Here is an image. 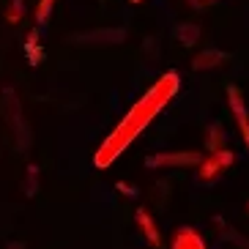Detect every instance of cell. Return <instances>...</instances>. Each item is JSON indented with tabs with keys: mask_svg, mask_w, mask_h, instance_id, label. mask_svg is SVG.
Listing matches in <instances>:
<instances>
[{
	"mask_svg": "<svg viewBox=\"0 0 249 249\" xmlns=\"http://www.w3.org/2000/svg\"><path fill=\"white\" fill-rule=\"evenodd\" d=\"M189 3H192L195 8H200V6H203V0H189Z\"/></svg>",
	"mask_w": 249,
	"mask_h": 249,
	"instance_id": "obj_16",
	"label": "cell"
},
{
	"mask_svg": "<svg viewBox=\"0 0 249 249\" xmlns=\"http://www.w3.org/2000/svg\"><path fill=\"white\" fill-rule=\"evenodd\" d=\"M235 164V154L230 151V148H222V151H216V154H208L203 161H200V170H197V178L200 181H216V178L225 173L227 167H233Z\"/></svg>",
	"mask_w": 249,
	"mask_h": 249,
	"instance_id": "obj_3",
	"label": "cell"
},
{
	"mask_svg": "<svg viewBox=\"0 0 249 249\" xmlns=\"http://www.w3.org/2000/svg\"><path fill=\"white\" fill-rule=\"evenodd\" d=\"M222 148H225V129L219 124H211L208 132H205V151L208 154H216Z\"/></svg>",
	"mask_w": 249,
	"mask_h": 249,
	"instance_id": "obj_10",
	"label": "cell"
},
{
	"mask_svg": "<svg viewBox=\"0 0 249 249\" xmlns=\"http://www.w3.org/2000/svg\"><path fill=\"white\" fill-rule=\"evenodd\" d=\"M8 249H25V244L22 241H11V244H8Z\"/></svg>",
	"mask_w": 249,
	"mask_h": 249,
	"instance_id": "obj_15",
	"label": "cell"
},
{
	"mask_svg": "<svg viewBox=\"0 0 249 249\" xmlns=\"http://www.w3.org/2000/svg\"><path fill=\"white\" fill-rule=\"evenodd\" d=\"M77 41H104V44H121L126 38V30L110 28V30H90L85 36H74Z\"/></svg>",
	"mask_w": 249,
	"mask_h": 249,
	"instance_id": "obj_8",
	"label": "cell"
},
{
	"mask_svg": "<svg viewBox=\"0 0 249 249\" xmlns=\"http://www.w3.org/2000/svg\"><path fill=\"white\" fill-rule=\"evenodd\" d=\"M132 3H142V0H132Z\"/></svg>",
	"mask_w": 249,
	"mask_h": 249,
	"instance_id": "obj_18",
	"label": "cell"
},
{
	"mask_svg": "<svg viewBox=\"0 0 249 249\" xmlns=\"http://www.w3.org/2000/svg\"><path fill=\"white\" fill-rule=\"evenodd\" d=\"M52 3H55V0H38V8H36V22L38 25H47L50 11H52Z\"/></svg>",
	"mask_w": 249,
	"mask_h": 249,
	"instance_id": "obj_12",
	"label": "cell"
},
{
	"mask_svg": "<svg viewBox=\"0 0 249 249\" xmlns=\"http://www.w3.org/2000/svg\"><path fill=\"white\" fill-rule=\"evenodd\" d=\"M205 156L197 151H170V154H154L145 159L148 170H159V167H200V161Z\"/></svg>",
	"mask_w": 249,
	"mask_h": 249,
	"instance_id": "obj_2",
	"label": "cell"
},
{
	"mask_svg": "<svg viewBox=\"0 0 249 249\" xmlns=\"http://www.w3.org/2000/svg\"><path fill=\"white\" fill-rule=\"evenodd\" d=\"M19 19H22V0H14V6L8 8V22L17 25Z\"/></svg>",
	"mask_w": 249,
	"mask_h": 249,
	"instance_id": "obj_13",
	"label": "cell"
},
{
	"mask_svg": "<svg viewBox=\"0 0 249 249\" xmlns=\"http://www.w3.org/2000/svg\"><path fill=\"white\" fill-rule=\"evenodd\" d=\"M134 219H137L140 230L145 233L148 244H151V247H161V235H159V230H156L154 219H151V213H148L145 208H137V211H134Z\"/></svg>",
	"mask_w": 249,
	"mask_h": 249,
	"instance_id": "obj_7",
	"label": "cell"
},
{
	"mask_svg": "<svg viewBox=\"0 0 249 249\" xmlns=\"http://www.w3.org/2000/svg\"><path fill=\"white\" fill-rule=\"evenodd\" d=\"M173 38H178V44H183V47H192V44H197L200 28L195 22H183V25H178V28L173 30Z\"/></svg>",
	"mask_w": 249,
	"mask_h": 249,
	"instance_id": "obj_9",
	"label": "cell"
},
{
	"mask_svg": "<svg viewBox=\"0 0 249 249\" xmlns=\"http://www.w3.org/2000/svg\"><path fill=\"white\" fill-rule=\"evenodd\" d=\"M227 102H230V110L235 115V124H238V132H241L244 142H247V151H249V112H247V104H244V96L235 85H227Z\"/></svg>",
	"mask_w": 249,
	"mask_h": 249,
	"instance_id": "obj_4",
	"label": "cell"
},
{
	"mask_svg": "<svg viewBox=\"0 0 249 249\" xmlns=\"http://www.w3.org/2000/svg\"><path fill=\"white\" fill-rule=\"evenodd\" d=\"M115 189H118V192H124L126 197H137V186H132V183L118 181V183H115Z\"/></svg>",
	"mask_w": 249,
	"mask_h": 249,
	"instance_id": "obj_14",
	"label": "cell"
},
{
	"mask_svg": "<svg viewBox=\"0 0 249 249\" xmlns=\"http://www.w3.org/2000/svg\"><path fill=\"white\" fill-rule=\"evenodd\" d=\"M176 90H178V74L167 71L154 88L148 90L132 110H129V115L118 124L115 132L107 137V142L102 145V151L96 154V167H110L112 161H115V156L121 154V151H124V148L129 145V142H132V140L137 137L148 124H151V121H154V115L170 102V99H173Z\"/></svg>",
	"mask_w": 249,
	"mask_h": 249,
	"instance_id": "obj_1",
	"label": "cell"
},
{
	"mask_svg": "<svg viewBox=\"0 0 249 249\" xmlns=\"http://www.w3.org/2000/svg\"><path fill=\"white\" fill-rule=\"evenodd\" d=\"M205 3H216V0H203V6H205Z\"/></svg>",
	"mask_w": 249,
	"mask_h": 249,
	"instance_id": "obj_17",
	"label": "cell"
},
{
	"mask_svg": "<svg viewBox=\"0 0 249 249\" xmlns=\"http://www.w3.org/2000/svg\"><path fill=\"white\" fill-rule=\"evenodd\" d=\"M225 60H230V55H227V52H222V50H205V52H200L197 58L192 60V69H195V71H203V69L222 66Z\"/></svg>",
	"mask_w": 249,
	"mask_h": 249,
	"instance_id": "obj_6",
	"label": "cell"
},
{
	"mask_svg": "<svg viewBox=\"0 0 249 249\" xmlns=\"http://www.w3.org/2000/svg\"><path fill=\"white\" fill-rule=\"evenodd\" d=\"M170 249H205V241L200 238V233L195 227H181L173 238V247Z\"/></svg>",
	"mask_w": 249,
	"mask_h": 249,
	"instance_id": "obj_5",
	"label": "cell"
},
{
	"mask_svg": "<svg viewBox=\"0 0 249 249\" xmlns=\"http://www.w3.org/2000/svg\"><path fill=\"white\" fill-rule=\"evenodd\" d=\"M38 192V167L36 164H28V178H25V195L28 197H36Z\"/></svg>",
	"mask_w": 249,
	"mask_h": 249,
	"instance_id": "obj_11",
	"label": "cell"
}]
</instances>
